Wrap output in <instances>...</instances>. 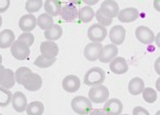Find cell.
<instances>
[{"label":"cell","mask_w":160,"mask_h":115,"mask_svg":"<svg viewBox=\"0 0 160 115\" xmlns=\"http://www.w3.org/2000/svg\"><path fill=\"white\" fill-rule=\"evenodd\" d=\"M155 115H160V110H159V111H157V112H156V114H155Z\"/></svg>","instance_id":"obj_47"},{"label":"cell","mask_w":160,"mask_h":115,"mask_svg":"<svg viewBox=\"0 0 160 115\" xmlns=\"http://www.w3.org/2000/svg\"><path fill=\"white\" fill-rule=\"evenodd\" d=\"M12 96L13 94L10 92V89L0 86V107L4 108V107L9 106V103L12 100Z\"/></svg>","instance_id":"obj_31"},{"label":"cell","mask_w":160,"mask_h":115,"mask_svg":"<svg viewBox=\"0 0 160 115\" xmlns=\"http://www.w3.org/2000/svg\"><path fill=\"white\" fill-rule=\"evenodd\" d=\"M118 49L117 45L114 44L106 45L102 47V53H100V57L98 60L102 63H110L113 59L118 57Z\"/></svg>","instance_id":"obj_17"},{"label":"cell","mask_w":160,"mask_h":115,"mask_svg":"<svg viewBox=\"0 0 160 115\" xmlns=\"http://www.w3.org/2000/svg\"><path fill=\"white\" fill-rule=\"evenodd\" d=\"M139 15H140V13H139V10L137 7H125L123 10H120L118 18L121 22L129 24V22H132L138 19Z\"/></svg>","instance_id":"obj_9"},{"label":"cell","mask_w":160,"mask_h":115,"mask_svg":"<svg viewBox=\"0 0 160 115\" xmlns=\"http://www.w3.org/2000/svg\"><path fill=\"white\" fill-rule=\"evenodd\" d=\"M12 107L13 109L15 110V112H18V113H22V112L26 111L28 106V100L27 97L22 92H15L12 96Z\"/></svg>","instance_id":"obj_15"},{"label":"cell","mask_w":160,"mask_h":115,"mask_svg":"<svg viewBox=\"0 0 160 115\" xmlns=\"http://www.w3.org/2000/svg\"><path fill=\"white\" fill-rule=\"evenodd\" d=\"M106 79V73L102 68L100 67H92L90 68L89 70L84 75V78H83V83L86 85L90 86H96V85H100V84L104 83Z\"/></svg>","instance_id":"obj_1"},{"label":"cell","mask_w":160,"mask_h":115,"mask_svg":"<svg viewBox=\"0 0 160 115\" xmlns=\"http://www.w3.org/2000/svg\"><path fill=\"white\" fill-rule=\"evenodd\" d=\"M61 7H62V4H61L60 0H45V2H44L45 13L49 14L50 16H52V17L60 15Z\"/></svg>","instance_id":"obj_22"},{"label":"cell","mask_w":160,"mask_h":115,"mask_svg":"<svg viewBox=\"0 0 160 115\" xmlns=\"http://www.w3.org/2000/svg\"><path fill=\"white\" fill-rule=\"evenodd\" d=\"M14 42L15 34L11 29H4L2 32H0V48L2 49L11 48Z\"/></svg>","instance_id":"obj_21"},{"label":"cell","mask_w":160,"mask_h":115,"mask_svg":"<svg viewBox=\"0 0 160 115\" xmlns=\"http://www.w3.org/2000/svg\"><path fill=\"white\" fill-rule=\"evenodd\" d=\"M42 7H44L42 0H27L26 2V11L29 14L38 12Z\"/></svg>","instance_id":"obj_32"},{"label":"cell","mask_w":160,"mask_h":115,"mask_svg":"<svg viewBox=\"0 0 160 115\" xmlns=\"http://www.w3.org/2000/svg\"><path fill=\"white\" fill-rule=\"evenodd\" d=\"M153 4H154L155 10H156L157 12H160V0H154Z\"/></svg>","instance_id":"obj_40"},{"label":"cell","mask_w":160,"mask_h":115,"mask_svg":"<svg viewBox=\"0 0 160 115\" xmlns=\"http://www.w3.org/2000/svg\"><path fill=\"white\" fill-rule=\"evenodd\" d=\"M81 82L78 76L76 75H68L62 80V88L68 93H75L80 89Z\"/></svg>","instance_id":"obj_11"},{"label":"cell","mask_w":160,"mask_h":115,"mask_svg":"<svg viewBox=\"0 0 160 115\" xmlns=\"http://www.w3.org/2000/svg\"><path fill=\"white\" fill-rule=\"evenodd\" d=\"M16 79H15V73L10 68H4L0 75V86L4 89H12L15 85Z\"/></svg>","instance_id":"obj_18"},{"label":"cell","mask_w":160,"mask_h":115,"mask_svg":"<svg viewBox=\"0 0 160 115\" xmlns=\"http://www.w3.org/2000/svg\"><path fill=\"white\" fill-rule=\"evenodd\" d=\"M11 55L18 61L27 60L30 55V47L16 40L11 46Z\"/></svg>","instance_id":"obj_5"},{"label":"cell","mask_w":160,"mask_h":115,"mask_svg":"<svg viewBox=\"0 0 160 115\" xmlns=\"http://www.w3.org/2000/svg\"><path fill=\"white\" fill-rule=\"evenodd\" d=\"M156 89H157V92H160V76L156 80Z\"/></svg>","instance_id":"obj_42"},{"label":"cell","mask_w":160,"mask_h":115,"mask_svg":"<svg viewBox=\"0 0 160 115\" xmlns=\"http://www.w3.org/2000/svg\"><path fill=\"white\" fill-rule=\"evenodd\" d=\"M32 70L29 67H26V66H22V67L17 68L15 71V79H16V83L20 84V85H24L27 82L28 78L31 76Z\"/></svg>","instance_id":"obj_25"},{"label":"cell","mask_w":160,"mask_h":115,"mask_svg":"<svg viewBox=\"0 0 160 115\" xmlns=\"http://www.w3.org/2000/svg\"><path fill=\"white\" fill-rule=\"evenodd\" d=\"M136 38L143 45H149L155 42V34L151 28L146 26H139L135 31Z\"/></svg>","instance_id":"obj_6"},{"label":"cell","mask_w":160,"mask_h":115,"mask_svg":"<svg viewBox=\"0 0 160 115\" xmlns=\"http://www.w3.org/2000/svg\"><path fill=\"white\" fill-rule=\"evenodd\" d=\"M60 15L64 22H74V20H76L78 18L79 10L77 9V7L75 3L68 2V3H65L64 6H62Z\"/></svg>","instance_id":"obj_8"},{"label":"cell","mask_w":160,"mask_h":115,"mask_svg":"<svg viewBox=\"0 0 160 115\" xmlns=\"http://www.w3.org/2000/svg\"><path fill=\"white\" fill-rule=\"evenodd\" d=\"M71 3H77V2H80L81 0H68Z\"/></svg>","instance_id":"obj_43"},{"label":"cell","mask_w":160,"mask_h":115,"mask_svg":"<svg viewBox=\"0 0 160 115\" xmlns=\"http://www.w3.org/2000/svg\"><path fill=\"white\" fill-rule=\"evenodd\" d=\"M3 69H4V66L1 64V65H0V75H1V73L3 71Z\"/></svg>","instance_id":"obj_44"},{"label":"cell","mask_w":160,"mask_h":115,"mask_svg":"<svg viewBox=\"0 0 160 115\" xmlns=\"http://www.w3.org/2000/svg\"><path fill=\"white\" fill-rule=\"evenodd\" d=\"M109 89L102 84L92 86L89 91V98L93 103H104L109 99Z\"/></svg>","instance_id":"obj_3"},{"label":"cell","mask_w":160,"mask_h":115,"mask_svg":"<svg viewBox=\"0 0 160 115\" xmlns=\"http://www.w3.org/2000/svg\"><path fill=\"white\" fill-rule=\"evenodd\" d=\"M10 0H0V13H4L10 7Z\"/></svg>","instance_id":"obj_36"},{"label":"cell","mask_w":160,"mask_h":115,"mask_svg":"<svg viewBox=\"0 0 160 115\" xmlns=\"http://www.w3.org/2000/svg\"><path fill=\"white\" fill-rule=\"evenodd\" d=\"M95 17L97 19V22L105 27H108L112 24V20H113V17L112 15L110 14L108 11H106L105 9L102 7H99L96 12H95Z\"/></svg>","instance_id":"obj_24"},{"label":"cell","mask_w":160,"mask_h":115,"mask_svg":"<svg viewBox=\"0 0 160 115\" xmlns=\"http://www.w3.org/2000/svg\"><path fill=\"white\" fill-rule=\"evenodd\" d=\"M40 51L44 57L53 59L59 53V46L53 41H44L40 45Z\"/></svg>","instance_id":"obj_12"},{"label":"cell","mask_w":160,"mask_h":115,"mask_svg":"<svg viewBox=\"0 0 160 115\" xmlns=\"http://www.w3.org/2000/svg\"><path fill=\"white\" fill-rule=\"evenodd\" d=\"M132 115H151L149 112L146 109H144L143 107H135L132 110Z\"/></svg>","instance_id":"obj_35"},{"label":"cell","mask_w":160,"mask_h":115,"mask_svg":"<svg viewBox=\"0 0 160 115\" xmlns=\"http://www.w3.org/2000/svg\"><path fill=\"white\" fill-rule=\"evenodd\" d=\"M43 86V79L38 74L32 73L28 78L27 82L24 84V88L29 92H38Z\"/></svg>","instance_id":"obj_19"},{"label":"cell","mask_w":160,"mask_h":115,"mask_svg":"<svg viewBox=\"0 0 160 115\" xmlns=\"http://www.w3.org/2000/svg\"><path fill=\"white\" fill-rule=\"evenodd\" d=\"M44 110H45V107H44L43 102L35 100L28 103L26 112L28 115H43Z\"/></svg>","instance_id":"obj_27"},{"label":"cell","mask_w":160,"mask_h":115,"mask_svg":"<svg viewBox=\"0 0 160 115\" xmlns=\"http://www.w3.org/2000/svg\"><path fill=\"white\" fill-rule=\"evenodd\" d=\"M144 89H145V83H144L143 79L140 78V77H135L128 83V92L132 96L140 95Z\"/></svg>","instance_id":"obj_20"},{"label":"cell","mask_w":160,"mask_h":115,"mask_svg":"<svg viewBox=\"0 0 160 115\" xmlns=\"http://www.w3.org/2000/svg\"><path fill=\"white\" fill-rule=\"evenodd\" d=\"M0 115H2V114H0Z\"/></svg>","instance_id":"obj_49"},{"label":"cell","mask_w":160,"mask_h":115,"mask_svg":"<svg viewBox=\"0 0 160 115\" xmlns=\"http://www.w3.org/2000/svg\"><path fill=\"white\" fill-rule=\"evenodd\" d=\"M142 96L145 102L148 103H154L157 100V91L152 88H145L142 92Z\"/></svg>","instance_id":"obj_33"},{"label":"cell","mask_w":160,"mask_h":115,"mask_svg":"<svg viewBox=\"0 0 160 115\" xmlns=\"http://www.w3.org/2000/svg\"><path fill=\"white\" fill-rule=\"evenodd\" d=\"M102 47H104V46L102 45V43H94V42L89 43V44L84 47V50H83L84 58H86L88 61H90V62H95V61H97L100 57Z\"/></svg>","instance_id":"obj_7"},{"label":"cell","mask_w":160,"mask_h":115,"mask_svg":"<svg viewBox=\"0 0 160 115\" xmlns=\"http://www.w3.org/2000/svg\"><path fill=\"white\" fill-rule=\"evenodd\" d=\"M94 17H95V12L92 7L86 6V7H82L81 9L79 10L78 18L80 19V22L87 24V22H92V19L94 18Z\"/></svg>","instance_id":"obj_26"},{"label":"cell","mask_w":160,"mask_h":115,"mask_svg":"<svg viewBox=\"0 0 160 115\" xmlns=\"http://www.w3.org/2000/svg\"><path fill=\"white\" fill-rule=\"evenodd\" d=\"M100 7L105 9L106 11H108L112 15V17H118V13H120V7H118V2L115 0H105L104 2L102 3Z\"/></svg>","instance_id":"obj_29"},{"label":"cell","mask_w":160,"mask_h":115,"mask_svg":"<svg viewBox=\"0 0 160 115\" xmlns=\"http://www.w3.org/2000/svg\"><path fill=\"white\" fill-rule=\"evenodd\" d=\"M121 115H129V114H121Z\"/></svg>","instance_id":"obj_48"},{"label":"cell","mask_w":160,"mask_h":115,"mask_svg":"<svg viewBox=\"0 0 160 115\" xmlns=\"http://www.w3.org/2000/svg\"><path fill=\"white\" fill-rule=\"evenodd\" d=\"M81 1H83L84 3L87 4V6L93 7V6H95V4H96L97 2L99 1V0H81Z\"/></svg>","instance_id":"obj_39"},{"label":"cell","mask_w":160,"mask_h":115,"mask_svg":"<svg viewBox=\"0 0 160 115\" xmlns=\"http://www.w3.org/2000/svg\"><path fill=\"white\" fill-rule=\"evenodd\" d=\"M53 25H55V22H53V17L50 16L47 13H43V14H41L40 16L38 17V26L42 30H44V31L49 29Z\"/></svg>","instance_id":"obj_28"},{"label":"cell","mask_w":160,"mask_h":115,"mask_svg":"<svg viewBox=\"0 0 160 115\" xmlns=\"http://www.w3.org/2000/svg\"><path fill=\"white\" fill-rule=\"evenodd\" d=\"M88 115H107V113L104 111V109H93Z\"/></svg>","instance_id":"obj_37"},{"label":"cell","mask_w":160,"mask_h":115,"mask_svg":"<svg viewBox=\"0 0 160 115\" xmlns=\"http://www.w3.org/2000/svg\"><path fill=\"white\" fill-rule=\"evenodd\" d=\"M1 63H2V55H0V65H1Z\"/></svg>","instance_id":"obj_46"},{"label":"cell","mask_w":160,"mask_h":115,"mask_svg":"<svg viewBox=\"0 0 160 115\" xmlns=\"http://www.w3.org/2000/svg\"><path fill=\"white\" fill-rule=\"evenodd\" d=\"M1 25H2V17H1V15H0V27H1Z\"/></svg>","instance_id":"obj_45"},{"label":"cell","mask_w":160,"mask_h":115,"mask_svg":"<svg viewBox=\"0 0 160 115\" xmlns=\"http://www.w3.org/2000/svg\"><path fill=\"white\" fill-rule=\"evenodd\" d=\"M62 34H63V29L58 24H55L52 27L45 30V32H44V36H45L46 41H53V42L58 41L62 36Z\"/></svg>","instance_id":"obj_23"},{"label":"cell","mask_w":160,"mask_h":115,"mask_svg":"<svg viewBox=\"0 0 160 115\" xmlns=\"http://www.w3.org/2000/svg\"><path fill=\"white\" fill-rule=\"evenodd\" d=\"M109 68L114 75H124L128 71V63L122 57H117L109 63Z\"/></svg>","instance_id":"obj_16"},{"label":"cell","mask_w":160,"mask_h":115,"mask_svg":"<svg viewBox=\"0 0 160 115\" xmlns=\"http://www.w3.org/2000/svg\"><path fill=\"white\" fill-rule=\"evenodd\" d=\"M126 38V30L123 26L117 25L111 28L109 31V40L111 41V44H114L117 46L122 45Z\"/></svg>","instance_id":"obj_10"},{"label":"cell","mask_w":160,"mask_h":115,"mask_svg":"<svg viewBox=\"0 0 160 115\" xmlns=\"http://www.w3.org/2000/svg\"><path fill=\"white\" fill-rule=\"evenodd\" d=\"M93 102L90 100L89 97L84 96H76L72 99L71 107L72 110L76 114L79 115H88L93 110Z\"/></svg>","instance_id":"obj_2"},{"label":"cell","mask_w":160,"mask_h":115,"mask_svg":"<svg viewBox=\"0 0 160 115\" xmlns=\"http://www.w3.org/2000/svg\"><path fill=\"white\" fill-rule=\"evenodd\" d=\"M154 68H155V71H156L157 74L160 76V57L156 59V61H155L154 63Z\"/></svg>","instance_id":"obj_38"},{"label":"cell","mask_w":160,"mask_h":115,"mask_svg":"<svg viewBox=\"0 0 160 115\" xmlns=\"http://www.w3.org/2000/svg\"><path fill=\"white\" fill-rule=\"evenodd\" d=\"M55 63H56V58L53 59L46 58L43 55H40L34 61V65L40 68H48L50 66H52Z\"/></svg>","instance_id":"obj_30"},{"label":"cell","mask_w":160,"mask_h":115,"mask_svg":"<svg viewBox=\"0 0 160 115\" xmlns=\"http://www.w3.org/2000/svg\"><path fill=\"white\" fill-rule=\"evenodd\" d=\"M104 111L107 115H121L123 111V102L118 98H109L104 104Z\"/></svg>","instance_id":"obj_14"},{"label":"cell","mask_w":160,"mask_h":115,"mask_svg":"<svg viewBox=\"0 0 160 115\" xmlns=\"http://www.w3.org/2000/svg\"><path fill=\"white\" fill-rule=\"evenodd\" d=\"M38 26V18L33 14L22 15L19 18L18 27L22 32H31Z\"/></svg>","instance_id":"obj_13"},{"label":"cell","mask_w":160,"mask_h":115,"mask_svg":"<svg viewBox=\"0 0 160 115\" xmlns=\"http://www.w3.org/2000/svg\"><path fill=\"white\" fill-rule=\"evenodd\" d=\"M17 41L24 43V44H26L30 47V46H32L33 43H34V35H33L31 32H24L19 35L18 38H17Z\"/></svg>","instance_id":"obj_34"},{"label":"cell","mask_w":160,"mask_h":115,"mask_svg":"<svg viewBox=\"0 0 160 115\" xmlns=\"http://www.w3.org/2000/svg\"><path fill=\"white\" fill-rule=\"evenodd\" d=\"M108 30L107 27L100 25V24H94L88 29V37L91 42L94 43H102V41L107 37Z\"/></svg>","instance_id":"obj_4"},{"label":"cell","mask_w":160,"mask_h":115,"mask_svg":"<svg viewBox=\"0 0 160 115\" xmlns=\"http://www.w3.org/2000/svg\"><path fill=\"white\" fill-rule=\"evenodd\" d=\"M155 43H156V45L160 48V32L157 35H155Z\"/></svg>","instance_id":"obj_41"}]
</instances>
